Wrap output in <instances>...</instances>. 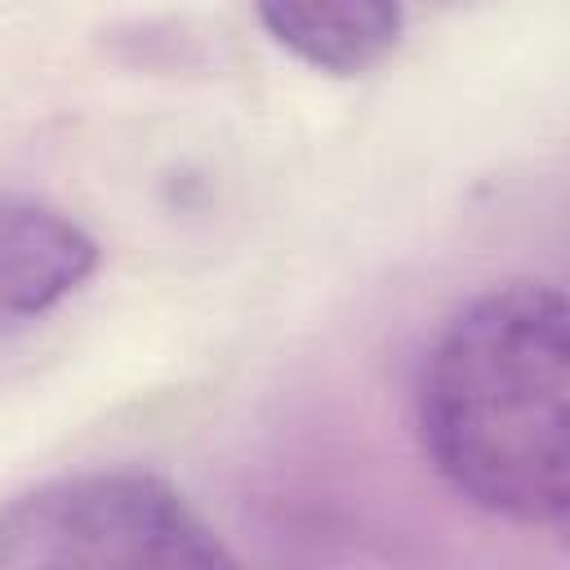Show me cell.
I'll return each mask as SVG.
<instances>
[{"label": "cell", "instance_id": "6da1fadb", "mask_svg": "<svg viewBox=\"0 0 570 570\" xmlns=\"http://www.w3.org/2000/svg\"><path fill=\"white\" fill-rule=\"evenodd\" d=\"M419 436L441 481L485 517L566 530L570 517V307L552 281H503L432 338Z\"/></svg>", "mask_w": 570, "mask_h": 570}, {"label": "cell", "instance_id": "7a4b0ae2", "mask_svg": "<svg viewBox=\"0 0 570 570\" xmlns=\"http://www.w3.org/2000/svg\"><path fill=\"white\" fill-rule=\"evenodd\" d=\"M218 530L142 468L40 481L0 508V570L45 566H232Z\"/></svg>", "mask_w": 570, "mask_h": 570}, {"label": "cell", "instance_id": "3957f363", "mask_svg": "<svg viewBox=\"0 0 570 570\" xmlns=\"http://www.w3.org/2000/svg\"><path fill=\"white\" fill-rule=\"evenodd\" d=\"M98 240L67 209L0 191V330H18L53 312L98 272Z\"/></svg>", "mask_w": 570, "mask_h": 570}, {"label": "cell", "instance_id": "277c9868", "mask_svg": "<svg viewBox=\"0 0 570 570\" xmlns=\"http://www.w3.org/2000/svg\"><path fill=\"white\" fill-rule=\"evenodd\" d=\"M267 36L325 76L379 67L405 27L401 0H254Z\"/></svg>", "mask_w": 570, "mask_h": 570}]
</instances>
